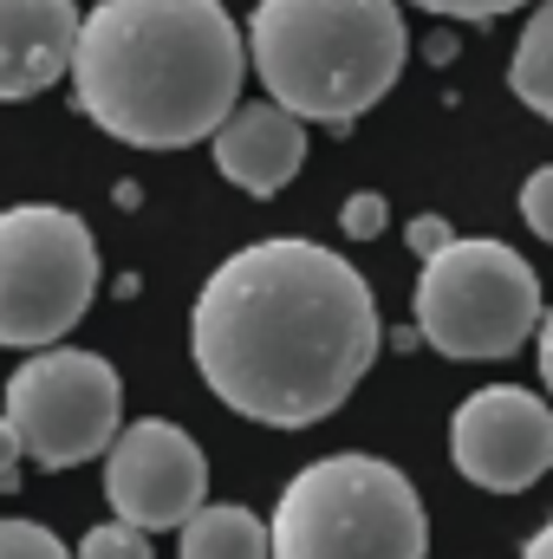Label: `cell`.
Here are the masks:
<instances>
[{"label":"cell","mask_w":553,"mask_h":559,"mask_svg":"<svg viewBox=\"0 0 553 559\" xmlns=\"http://www.w3.org/2000/svg\"><path fill=\"white\" fill-rule=\"evenodd\" d=\"M456 235H449V222L443 215H416L411 222V248H416V261H430V254H443Z\"/></svg>","instance_id":"cell-19"},{"label":"cell","mask_w":553,"mask_h":559,"mask_svg":"<svg viewBox=\"0 0 553 559\" xmlns=\"http://www.w3.org/2000/svg\"><path fill=\"white\" fill-rule=\"evenodd\" d=\"M7 429L39 468H79L105 455L125 429V378L111 358L79 345H46L7 378Z\"/></svg>","instance_id":"cell-7"},{"label":"cell","mask_w":553,"mask_h":559,"mask_svg":"<svg viewBox=\"0 0 553 559\" xmlns=\"http://www.w3.org/2000/svg\"><path fill=\"white\" fill-rule=\"evenodd\" d=\"M176 554L183 559H268V527H261L255 508L202 501V508L176 527Z\"/></svg>","instance_id":"cell-12"},{"label":"cell","mask_w":553,"mask_h":559,"mask_svg":"<svg viewBox=\"0 0 553 559\" xmlns=\"http://www.w3.org/2000/svg\"><path fill=\"white\" fill-rule=\"evenodd\" d=\"M521 222H528L541 241H553V163H541V169L521 182Z\"/></svg>","instance_id":"cell-17"},{"label":"cell","mask_w":553,"mask_h":559,"mask_svg":"<svg viewBox=\"0 0 553 559\" xmlns=\"http://www.w3.org/2000/svg\"><path fill=\"white\" fill-rule=\"evenodd\" d=\"M430 514L411 475L385 455H319L274 501L268 559H423Z\"/></svg>","instance_id":"cell-4"},{"label":"cell","mask_w":553,"mask_h":559,"mask_svg":"<svg viewBox=\"0 0 553 559\" xmlns=\"http://www.w3.org/2000/svg\"><path fill=\"white\" fill-rule=\"evenodd\" d=\"M242 46L268 105L339 131L398 85L411 33L398 0H255Z\"/></svg>","instance_id":"cell-3"},{"label":"cell","mask_w":553,"mask_h":559,"mask_svg":"<svg viewBox=\"0 0 553 559\" xmlns=\"http://www.w3.org/2000/svg\"><path fill=\"white\" fill-rule=\"evenodd\" d=\"M385 319L345 254L274 235L235 248L202 280L189 352L202 384L248 423L306 429L332 417L372 371Z\"/></svg>","instance_id":"cell-1"},{"label":"cell","mask_w":553,"mask_h":559,"mask_svg":"<svg viewBox=\"0 0 553 559\" xmlns=\"http://www.w3.org/2000/svg\"><path fill=\"white\" fill-rule=\"evenodd\" d=\"M79 559H156V547H150V534H138V527L105 521V527H92L79 540Z\"/></svg>","instance_id":"cell-14"},{"label":"cell","mask_w":553,"mask_h":559,"mask_svg":"<svg viewBox=\"0 0 553 559\" xmlns=\"http://www.w3.org/2000/svg\"><path fill=\"white\" fill-rule=\"evenodd\" d=\"M66 79L105 138L183 150L215 138L242 105L248 46L222 0H98L79 20Z\"/></svg>","instance_id":"cell-2"},{"label":"cell","mask_w":553,"mask_h":559,"mask_svg":"<svg viewBox=\"0 0 553 559\" xmlns=\"http://www.w3.org/2000/svg\"><path fill=\"white\" fill-rule=\"evenodd\" d=\"M508 92L553 124V0H541L515 39V59H508Z\"/></svg>","instance_id":"cell-13"},{"label":"cell","mask_w":553,"mask_h":559,"mask_svg":"<svg viewBox=\"0 0 553 559\" xmlns=\"http://www.w3.org/2000/svg\"><path fill=\"white\" fill-rule=\"evenodd\" d=\"M534 338H541V384H548V397H553V306L541 312V332Z\"/></svg>","instance_id":"cell-20"},{"label":"cell","mask_w":553,"mask_h":559,"mask_svg":"<svg viewBox=\"0 0 553 559\" xmlns=\"http://www.w3.org/2000/svg\"><path fill=\"white\" fill-rule=\"evenodd\" d=\"M521 559H553V521L534 534V540H528V547H521Z\"/></svg>","instance_id":"cell-22"},{"label":"cell","mask_w":553,"mask_h":559,"mask_svg":"<svg viewBox=\"0 0 553 559\" xmlns=\"http://www.w3.org/2000/svg\"><path fill=\"white\" fill-rule=\"evenodd\" d=\"M411 312L443 358H515L541 332V274L508 241L456 235L423 261Z\"/></svg>","instance_id":"cell-5"},{"label":"cell","mask_w":553,"mask_h":559,"mask_svg":"<svg viewBox=\"0 0 553 559\" xmlns=\"http://www.w3.org/2000/svg\"><path fill=\"white\" fill-rule=\"evenodd\" d=\"M98 293V241L72 209L20 202L0 215V345H59Z\"/></svg>","instance_id":"cell-6"},{"label":"cell","mask_w":553,"mask_h":559,"mask_svg":"<svg viewBox=\"0 0 553 559\" xmlns=\"http://www.w3.org/2000/svg\"><path fill=\"white\" fill-rule=\"evenodd\" d=\"M0 559H72V554L39 521H0Z\"/></svg>","instance_id":"cell-15"},{"label":"cell","mask_w":553,"mask_h":559,"mask_svg":"<svg viewBox=\"0 0 553 559\" xmlns=\"http://www.w3.org/2000/svg\"><path fill=\"white\" fill-rule=\"evenodd\" d=\"M105 501L111 521L138 534H169L209 501V462L183 423L143 417L125 423L118 442L105 449Z\"/></svg>","instance_id":"cell-8"},{"label":"cell","mask_w":553,"mask_h":559,"mask_svg":"<svg viewBox=\"0 0 553 559\" xmlns=\"http://www.w3.org/2000/svg\"><path fill=\"white\" fill-rule=\"evenodd\" d=\"M385 222H391V209H385V195H372V189L345 195V209H339V228H345L352 241H372V235H385Z\"/></svg>","instance_id":"cell-16"},{"label":"cell","mask_w":553,"mask_h":559,"mask_svg":"<svg viewBox=\"0 0 553 559\" xmlns=\"http://www.w3.org/2000/svg\"><path fill=\"white\" fill-rule=\"evenodd\" d=\"M215 169L242 189V195H280L299 163H306V124L286 118L280 105H235L228 124L215 131Z\"/></svg>","instance_id":"cell-11"},{"label":"cell","mask_w":553,"mask_h":559,"mask_svg":"<svg viewBox=\"0 0 553 559\" xmlns=\"http://www.w3.org/2000/svg\"><path fill=\"white\" fill-rule=\"evenodd\" d=\"M449 462L462 481L489 495H521L553 468V404L521 384H489L456 404Z\"/></svg>","instance_id":"cell-9"},{"label":"cell","mask_w":553,"mask_h":559,"mask_svg":"<svg viewBox=\"0 0 553 559\" xmlns=\"http://www.w3.org/2000/svg\"><path fill=\"white\" fill-rule=\"evenodd\" d=\"M411 7L436 13V20H502V13H515L528 0H411Z\"/></svg>","instance_id":"cell-18"},{"label":"cell","mask_w":553,"mask_h":559,"mask_svg":"<svg viewBox=\"0 0 553 559\" xmlns=\"http://www.w3.org/2000/svg\"><path fill=\"white\" fill-rule=\"evenodd\" d=\"M13 462H20V442H13V429L0 423V488H13Z\"/></svg>","instance_id":"cell-21"},{"label":"cell","mask_w":553,"mask_h":559,"mask_svg":"<svg viewBox=\"0 0 553 559\" xmlns=\"http://www.w3.org/2000/svg\"><path fill=\"white\" fill-rule=\"evenodd\" d=\"M79 0H0V98H39L72 72Z\"/></svg>","instance_id":"cell-10"}]
</instances>
